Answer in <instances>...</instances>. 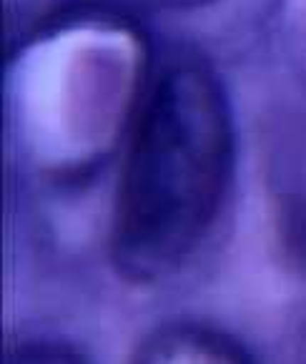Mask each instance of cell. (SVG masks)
<instances>
[{
  "instance_id": "6da1fadb",
  "label": "cell",
  "mask_w": 306,
  "mask_h": 364,
  "mask_svg": "<svg viewBox=\"0 0 306 364\" xmlns=\"http://www.w3.org/2000/svg\"><path fill=\"white\" fill-rule=\"evenodd\" d=\"M236 164L231 108L196 58L146 78L126 124L108 254L133 284L176 277L199 257L224 211Z\"/></svg>"
},
{
  "instance_id": "7a4b0ae2",
  "label": "cell",
  "mask_w": 306,
  "mask_h": 364,
  "mask_svg": "<svg viewBox=\"0 0 306 364\" xmlns=\"http://www.w3.org/2000/svg\"><path fill=\"white\" fill-rule=\"evenodd\" d=\"M131 362H253L239 339L201 324H166L138 344Z\"/></svg>"
},
{
  "instance_id": "3957f363",
  "label": "cell",
  "mask_w": 306,
  "mask_h": 364,
  "mask_svg": "<svg viewBox=\"0 0 306 364\" xmlns=\"http://www.w3.org/2000/svg\"><path fill=\"white\" fill-rule=\"evenodd\" d=\"M83 352H78L70 344L60 342V339H45V337H28L18 339L8 349V362H26V364H70V362H83Z\"/></svg>"
}]
</instances>
